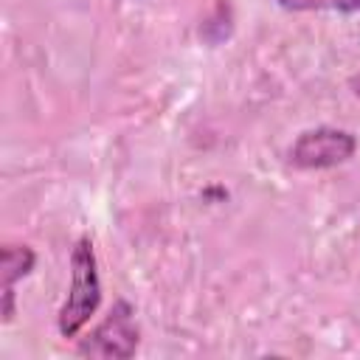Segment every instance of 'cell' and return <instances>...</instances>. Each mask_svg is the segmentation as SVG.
I'll list each match as a JSON object with an SVG mask.
<instances>
[{
  "label": "cell",
  "instance_id": "obj_6",
  "mask_svg": "<svg viewBox=\"0 0 360 360\" xmlns=\"http://www.w3.org/2000/svg\"><path fill=\"white\" fill-rule=\"evenodd\" d=\"M349 87H352V93H354V96H357V98H360V73H357V76H352V79H349Z\"/></svg>",
  "mask_w": 360,
  "mask_h": 360
},
{
  "label": "cell",
  "instance_id": "obj_4",
  "mask_svg": "<svg viewBox=\"0 0 360 360\" xmlns=\"http://www.w3.org/2000/svg\"><path fill=\"white\" fill-rule=\"evenodd\" d=\"M37 253L28 245H6L0 259V276H3V323H11L14 318V284L25 278L34 270Z\"/></svg>",
  "mask_w": 360,
  "mask_h": 360
},
{
  "label": "cell",
  "instance_id": "obj_1",
  "mask_svg": "<svg viewBox=\"0 0 360 360\" xmlns=\"http://www.w3.org/2000/svg\"><path fill=\"white\" fill-rule=\"evenodd\" d=\"M101 304L98 262L90 236H79L70 250V287L56 315V329L62 338H76L82 326L96 315Z\"/></svg>",
  "mask_w": 360,
  "mask_h": 360
},
{
  "label": "cell",
  "instance_id": "obj_5",
  "mask_svg": "<svg viewBox=\"0 0 360 360\" xmlns=\"http://www.w3.org/2000/svg\"><path fill=\"white\" fill-rule=\"evenodd\" d=\"M284 11H340L354 14L360 11V0H276Z\"/></svg>",
  "mask_w": 360,
  "mask_h": 360
},
{
  "label": "cell",
  "instance_id": "obj_2",
  "mask_svg": "<svg viewBox=\"0 0 360 360\" xmlns=\"http://www.w3.org/2000/svg\"><path fill=\"white\" fill-rule=\"evenodd\" d=\"M138 340H141V329L135 321V309L129 301L118 298L112 309L104 315V321L79 340L76 352L82 357H98V360H127L135 354Z\"/></svg>",
  "mask_w": 360,
  "mask_h": 360
},
{
  "label": "cell",
  "instance_id": "obj_3",
  "mask_svg": "<svg viewBox=\"0 0 360 360\" xmlns=\"http://www.w3.org/2000/svg\"><path fill=\"white\" fill-rule=\"evenodd\" d=\"M357 152V138L338 127H315L304 129L287 149V163L301 172L332 169L346 163Z\"/></svg>",
  "mask_w": 360,
  "mask_h": 360
}]
</instances>
